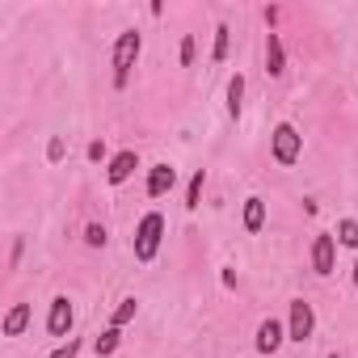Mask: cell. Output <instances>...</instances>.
<instances>
[{
    "mask_svg": "<svg viewBox=\"0 0 358 358\" xmlns=\"http://www.w3.org/2000/svg\"><path fill=\"white\" fill-rule=\"evenodd\" d=\"M160 232H164V220H160L156 211H148V215L139 220V228H135V257H139V262H152V257H156Z\"/></svg>",
    "mask_w": 358,
    "mask_h": 358,
    "instance_id": "6da1fadb",
    "label": "cell"
},
{
    "mask_svg": "<svg viewBox=\"0 0 358 358\" xmlns=\"http://www.w3.org/2000/svg\"><path fill=\"white\" fill-rule=\"evenodd\" d=\"M135 55H139V34H135V30L118 34V47H114V85H118V89L127 85V76H131V64H135Z\"/></svg>",
    "mask_w": 358,
    "mask_h": 358,
    "instance_id": "7a4b0ae2",
    "label": "cell"
},
{
    "mask_svg": "<svg viewBox=\"0 0 358 358\" xmlns=\"http://www.w3.org/2000/svg\"><path fill=\"white\" fill-rule=\"evenodd\" d=\"M299 148H303V135L291 122H278L274 127V160L278 164H295L299 160Z\"/></svg>",
    "mask_w": 358,
    "mask_h": 358,
    "instance_id": "3957f363",
    "label": "cell"
},
{
    "mask_svg": "<svg viewBox=\"0 0 358 358\" xmlns=\"http://www.w3.org/2000/svg\"><path fill=\"white\" fill-rule=\"evenodd\" d=\"M333 262H337V241H333L329 232H320L316 245H312V266H316V274H333Z\"/></svg>",
    "mask_w": 358,
    "mask_h": 358,
    "instance_id": "277c9868",
    "label": "cell"
},
{
    "mask_svg": "<svg viewBox=\"0 0 358 358\" xmlns=\"http://www.w3.org/2000/svg\"><path fill=\"white\" fill-rule=\"evenodd\" d=\"M47 329H51V337H68V329H72V299H68V295H55V299H51V320H47Z\"/></svg>",
    "mask_w": 358,
    "mask_h": 358,
    "instance_id": "5b68a950",
    "label": "cell"
},
{
    "mask_svg": "<svg viewBox=\"0 0 358 358\" xmlns=\"http://www.w3.org/2000/svg\"><path fill=\"white\" fill-rule=\"evenodd\" d=\"M312 324H316V316H312V303H303V299H291V337H295V341H308V337H312Z\"/></svg>",
    "mask_w": 358,
    "mask_h": 358,
    "instance_id": "8992f818",
    "label": "cell"
},
{
    "mask_svg": "<svg viewBox=\"0 0 358 358\" xmlns=\"http://www.w3.org/2000/svg\"><path fill=\"white\" fill-rule=\"evenodd\" d=\"M135 164H139V156H135V152H118V156L110 160V169H106V177H110V186H122L127 177L135 173Z\"/></svg>",
    "mask_w": 358,
    "mask_h": 358,
    "instance_id": "52a82bcc",
    "label": "cell"
},
{
    "mask_svg": "<svg viewBox=\"0 0 358 358\" xmlns=\"http://www.w3.org/2000/svg\"><path fill=\"white\" fill-rule=\"evenodd\" d=\"M173 182H177L173 164H156V169L148 173V194H152V199H160V194H169V190H173Z\"/></svg>",
    "mask_w": 358,
    "mask_h": 358,
    "instance_id": "ba28073f",
    "label": "cell"
},
{
    "mask_svg": "<svg viewBox=\"0 0 358 358\" xmlns=\"http://www.w3.org/2000/svg\"><path fill=\"white\" fill-rule=\"evenodd\" d=\"M278 345H282V324L278 320H262L257 324V350L262 354H274Z\"/></svg>",
    "mask_w": 358,
    "mask_h": 358,
    "instance_id": "9c48e42d",
    "label": "cell"
},
{
    "mask_svg": "<svg viewBox=\"0 0 358 358\" xmlns=\"http://www.w3.org/2000/svg\"><path fill=\"white\" fill-rule=\"evenodd\" d=\"M266 72L270 76H282V43H278V34L266 38Z\"/></svg>",
    "mask_w": 358,
    "mask_h": 358,
    "instance_id": "30bf717a",
    "label": "cell"
},
{
    "mask_svg": "<svg viewBox=\"0 0 358 358\" xmlns=\"http://www.w3.org/2000/svg\"><path fill=\"white\" fill-rule=\"evenodd\" d=\"M245 228H249V232H262V228H266V203H262V199H249V203H245Z\"/></svg>",
    "mask_w": 358,
    "mask_h": 358,
    "instance_id": "8fae6325",
    "label": "cell"
},
{
    "mask_svg": "<svg viewBox=\"0 0 358 358\" xmlns=\"http://www.w3.org/2000/svg\"><path fill=\"white\" fill-rule=\"evenodd\" d=\"M26 324H30V303H17V308L5 316V337H17Z\"/></svg>",
    "mask_w": 358,
    "mask_h": 358,
    "instance_id": "7c38bea8",
    "label": "cell"
},
{
    "mask_svg": "<svg viewBox=\"0 0 358 358\" xmlns=\"http://www.w3.org/2000/svg\"><path fill=\"white\" fill-rule=\"evenodd\" d=\"M241 97H245V76L236 72V76L228 80V114H232V118H241Z\"/></svg>",
    "mask_w": 358,
    "mask_h": 358,
    "instance_id": "4fadbf2b",
    "label": "cell"
},
{
    "mask_svg": "<svg viewBox=\"0 0 358 358\" xmlns=\"http://www.w3.org/2000/svg\"><path fill=\"white\" fill-rule=\"evenodd\" d=\"M135 312H139V299H122V303L114 308V329H122L127 320H135Z\"/></svg>",
    "mask_w": 358,
    "mask_h": 358,
    "instance_id": "5bb4252c",
    "label": "cell"
},
{
    "mask_svg": "<svg viewBox=\"0 0 358 358\" xmlns=\"http://www.w3.org/2000/svg\"><path fill=\"white\" fill-rule=\"evenodd\" d=\"M228 34H232L228 26H220V30H215V51H211V59H215V64H224V59H228Z\"/></svg>",
    "mask_w": 358,
    "mask_h": 358,
    "instance_id": "9a60e30c",
    "label": "cell"
},
{
    "mask_svg": "<svg viewBox=\"0 0 358 358\" xmlns=\"http://www.w3.org/2000/svg\"><path fill=\"white\" fill-rule=\"evenodd\" d=\"M114 350H118V329H114V324H110V329H106V333H101V337H97V354H101V358H106V354H114Z\"/></svg>",
    "mask_w": 358,
    "mask_h": 358,
    "instance_id": "2e32d148",
    "label": "cell"
},
{
    "mask_svg": "<svg viewBox=\"0 0 358 358\" xmlns=\"http://www.w3.org/2000/svg\"><path fill=\"white\" fill-rule=\"evenodd\" d=\"M337 241H341V245H350V249H358V224H354V220H341Z\"/></svg>",
    "mask_w": 358,
    "mask_h": 358,
    "instance_id": "e0dca14e",
    "label": "cell"
},
{
    "mask_svg": "<svg viewBox=\"0 0 358 358\" xmlns=\"http://www.w3.org/2000/svg\"><path fill=\"white\" fill-rule=\"evenodd\" d=\"M199 199H203V173H194V182H190V190H186V207L194 211V207H199Z\"/></svg>",
    "mask_w": 358,
    "mask_h": 358,
    "instance_id": "ac0fdd59",
    "label": "cell"
},
{
    "mask_svg": "<svg viewBox=\"0 0 358 358\" xmlns=\"http://www.w3.org/2000/svg\"><path fill=\"white\" fill-rule=\"evenodd\" d=\"M85 241H89L93 249H101V245H106V228H101V224H89V228H85Z\"/></svg>",
    "mask_w": 358,
    "mask_h": 358,
    "instance_id": "d6986e66",
    "label": "cell"
},
{
    "mask_svg": "<svg viewBox=\"0 0 358 358\" xmlns=\"http://www.w3.org/2000/svg\"><path fill=\"white\" fill-rule=\"evenodd\" d=\"M182 64H186V68L194 64V38H182Z\"/></svg>",
    "mask_w": 358,
    "mask_h": 358,
    "instance_id": "ffe728a7",
    "label": "cell"
},
{
    "mask_svg": "<svg viewBox=\"0 0 358 358\" xmlns=\"http://www.w3.org/2000/svg\"><path fill=\"white\" fill-rule=\"evenodd\" d=\"M76 350H80V341H68V345H59L51 358H76Z\"/></svg>",
    "mask_w": 358,
    "mask_h": 358,
    "instance_id": "44dd1931",
    "label": "cell"
},
{
    "mask_svg": "<svg viewBox=\"0 0 358 358\" xmlns=\"http://www.w3.org/2000/svg\"><path fill=\"white\" fill-rule=\"evenodd\" d=\"M101 156H106V143H101V139H97V143H89V160H101Z\"/></svg>",
    "mask_w": 358,
    "mask_h": 358,
    "instance_id": "7402d4cb",
    "label": "cell"
},
{
    "mask_svg": "<svg viewBox=\"0 0 358 358\" xmlns=\"http://www.w3.org/2000/svg\"><path fill=\"white\" fill-rule=\"evenodd\" d=\"M47 152H51V160H59V156H64V139H51V148H47Z\"/></svg>",
    "mask_w": 358,
    "mask_h": 358,
    "instance_id": "603a6c76",
    "label": "cell"
},
{
    "mask_svg": "<svg viewBox=\"0 0 358 358\" xmlns=\"http://www.w3.org/2000/svg\"><path fill=\"white\" fill-rule=\"evenodd\" d=\"M354 287H358V266H354Z\"/></svg>",
    "mask_w": 358,
    "mask_h": 358,
    "instance_id": "cb8c5ba5",
    "label": "cell"
},
{
    "mask_svg": "<svg viewBox=\"0 0 358 358\" xmlns=\"http://www.w3.org/2000/svg\"><path fill=\"white\" fill-rule=\"evenodd\" d=\"M333 358H337V354H333Z\"/></svg>",
    "mask_w": 358,
    "mask_h": 358,
    "instance_id": "d4e9b609",
    "label": "cell"
}]
</instances>
